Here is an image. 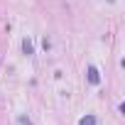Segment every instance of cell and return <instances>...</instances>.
<instances>
[{"label":"cell","instance_id":"obj_1","mask_svg":"<svg viewBox=\"0 0 125 125\" xmlns=\"http://www.w3.org/2000/svg\"><path fill=\"white\" fill-rule=\"evenodd\" d=\"M88 79H91L93 83H98V71H96V69H88Z\"/></svg>","mask_w":125,"mask_h":125},{"label":"cell","instance_id":"obj_2","mask_svg":"<svg viewBox=\"0 0 125 125\" xmlns=\"http://www.w3.org/2000/svg\"><path fill=\"white\" fill-rule=\"evenodd\" d=\"M81 125H96V118H93V115H88V118H83V120H81Z\"/></svg>","mask_w":125,"mask_h":125}]
</instances>
